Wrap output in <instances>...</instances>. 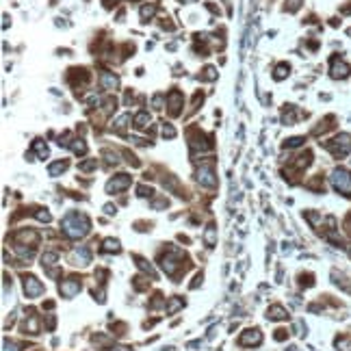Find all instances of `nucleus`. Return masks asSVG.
Listing matches in <instances>:
<instances>
[{
  "instance_id": "052dcab7",
  "label": "nucleus",
  "mask_w": 351,
  "mask_h": 351,
  "mask_svg": "<svg viewBox=\"0 0 351 351\" xmlns=\"http://www.w3.org/2000/svg\"><path fill=\"white\" fill-rule=\"evenodd\" d=\"M102 3H104V7H106V9H111V7H113L115 3H120V0H102Z\"/></svg>"
},
{
  "instance_id": "6ab92c4d",
  "label": "nucleus",
  "mask_w": 351,
  "mask_h": 351,
  "mask_svg": "<svg viewBox=\"0 0 351 351\" xmlns=\"http://www.w3.org/2000/svg\"><path fill=\"white\" fill-rule=\"evenodd\" d=\"M98 80H100V87L106 91H115L117 87H120V78H117L113 72H100Z\"/></svg>"
},
{
  "instance_id": "b1692460",
  "label": "nucleus",
  "mask_w": 351,
  "mask_h": 351,
  "mask_svg": "<svg viewBox=\"0 0 351 351\" xmlns=\"http://www.w3.org/2000/svg\"><path fill=\"white\" fill-rule=\"evenodd\" d=\"M133 258H135V265H137L139 269H141V271H143L145 275L152 277V280H156V273H154V269H152V265H150L148 260L141 258V256H133Z\"/></svg>"
},
{
  "instance_id": "f03ea898",
  "label": "nucleus",
  "mask_w": 351,
  "mask_h": 351,
  "mask_svg": "<svg viewBox=\"0 0 351 351\" xmlns=\"http://www.w3.org/2000/svg\"><path fill=\"white\" fill-rule=\"evenodd\" d=\"M37 245H39V232L24 228L13 234V250H16V254L24 262L33 260L35 252H37Z\"/></svg>"
},
{
  "instance_id": "423d86ee",
  "label": "nucleus",
  "mask_w": 351,
  "mask_h": 351,
  "mask_svg": "<svg viewBox=\"0 0 351 351\" xmlns=\"http://www.w3.org/2000/svg\"><path fill=\"white\" fill-rule=\"evenodd\" d=\"M330 180H332V187L336 189V191L351 200V171L349 169H342V167H338V169L332 171Z\"/></svg>"
},
{
  "instance_id": "9b49d317",
  "label": "nucleus",
  "mask_w": 351,
  "mask_h": 351,
  "mask_svg": "<svg viewBox=\"0 0 351 351\" xmlns=\"http://www.w3.org/2000/svg\"><path fill=\"white\" fill-rule=\"evenodd\" d=\"M80 288H83V280L76 275H70L68 280H63L61 284H58V292L65 297V299H72V297H76Z\"/></svg>"
},
{
  "instance_id": "a18cd8bd",
  "label": "nucleus",
  "mask_w": 351,
  "mask_h": 351,
  "mask_svg": "<svg viewBox=\"0 0 351 351\" xmlns=\"http://www.w3.org/2000/svg\"><path fill=\"white\" fill-rule=\"evenodd\" d=\"M33 215H35V217H37V219H39V221H46V223L50 221V219H52V217H50V213H48V210H46V208H37V210H33Z\"/></svg>"
},
{
  "instance_id": "aec40b11",
  "label": "nucleus",
  "mask_w": 351,
  "mask_h": 351,
  "mask_svg": "<svg viewBox=\"0 0 351 351\" xmlns=\"http://www.w3.org/2000/svg\"><path fill=\"white\" fill-rule=\"evenodd\" d=\"M267 319L269 321H286L288 319V312H286L284 306L273 304V306H269V310H267Z\"/></svg>"
},
{
  "instance_id": "f3484780",
  "label": "nucleus",
  "mask_w": 351,
  "mask_h": 351,
  "mask_svg": "<svg viewBox=\"0 0 351 351\" xmlns=\"http://www.w3.org/2000/svg\"><path fill=\"white\" fill-rule=\"evenodd\" d=\"M260 342H262V332L258 330V327H250V330H245L239 336L241 347H254V345H260Z\"/></svg>"
},
{
  "instance_id": "49530a36",
  "label": "nucleus",
  "mask_w": 351,
  "mask_h": 351,
  "mask_svg": "<svg viewBox=\"0 0 351 351\" xmlns=\"http://www.w3.org/2000/svg\"><path fill=\"white\" fill-rule=\"evenodd\" d=\"M163 137L165 139H173L176 137V128L171 126V124H163Z\"/></svg>"
},
{
  "instance_id": "2f4dec72",
  "label": "nucleus",
  "mask_w": 351,
  "mask_h": 351,
  "mask_svg": "<svg viewBox=\"0 0 351 351\" xmlns=\"http://www.w3.org/2000/svg\"><path fill=\"white\" fill-rule=\"evenodd\" d=\"M68 167H70L68 160H56V163H52V165L48 167V173L50 176H61L65 169H68Z\"/></svg>"
},
{
  "instance_id": "4d7b16f0",
  "label": "nucleus",
  "mask_w": 351,
  "mask_h": 351,
  "mask_svg": "<svg viewBox=\"0 0 351 351\" xmlns=\"http://www.w3.org/2000/svg\"><path fill=\"white\" fill-rule=\"evenodd\" d=\"M152 104H154V108H163V96H154V100H152Z\"/></svg>"
},
{
  "instance_id": "f704fd0d",
  "label": "nucleus",
  "mask_w": 351,
  "mask_h": 351,
  "mask_svg": "<svg viewBox=\"0 0 351 351\" xmlns=\"http://www.w3.org/2000/svg\"><path fill=\"white\" fill-rule=\"evenodd\" d=\"M306 143V137H290L286 139V141L282 143V148L284 150H292V148H299V145H304Z\"/></svg>"
},
{
  "instance_id": "603ef678",
  "label": "nucleus",
  "mask_w": 351,
  "mask_h": 351,
  "mask_svg": "<svg viewBox=\"0 0 351 351\" xmlns=\"http://www.w3.org/2000/svg\"><path fill=\"white\" fill-rule=\"evenodd\" d=\"M111 330H113V334L122 336V334H126V323H115V325H111Z\"/></svg>"
},
{
  "instance_id": "39448f33",
  "label": "nucleus",
  "mask_w": 351,
  "mask_h": 351,
  "mask_svg": "<svg viewBox=\"0 0 351 351\" xmlns=\"http://www.w3.org/2000/svg\"><path fill=\"white\" fill-rule=\"evenodd\" d=\"M189 148L193 154H204L213 150V137H206L200 128H189Z\"/></svg>"
},
{
  "instance_id": "de8ad7c7",
  "label": "nucleus",
  "mask_w": 351,
  "mask_h": 351,
  "mask_svg": "<svg viewBox=\"0 0 351 351\" xmlns=\"http://www.w3.org/2000/svg\"><path fill=\"white\" fill-rule=\"evenodd\" d=\"M202 100H204V93H202V91H197L195 96H193V102H191V113L200 108V102H202Z\"/></svg>"
},
{
  "instance_id": "1a4fd4ad",
  "label": "nucleus",
  "mask_w": 351,
  "mask_h": 351,
  "mask_svg": "<svg viewBox=\"0 0 351 351\" xmlns=\"http://www.w3.org/2000/svg\"><path fill=\"white\" fill-rule=\"evenodd\" d=\"M22 286H24V295L28 297V299H37V297H41L43 292H46V286L37 280L35 275H22Z\"/></svg>"
},
{
  "instance_id": "a19ab883",
  "label": "nucleus",
  "mask_w": 351,
  "mask_h": 351,
  "mask_svg": "<svg viewBox=\"0 0 351 351\" xmlns=\"http://www.w3.org/2000/svg\"><path fill=\"white\" fill-rule=\"evenodd\" d=\"M308 189H312V191H317V193L323 191V176H314V180L308 182Z\"/></svg>"
},
{
  "instance_id": "e433bc0d",
  "label": "nucleus",
  "mask_w": 351,
  "mask_h": 351,
  "mask_svg": "<svg viewBox=\"0 0 351 351\" xmlns=\"http://www.w3.org/2000/svg\"><path fill=\"white\" fill-rule=\"evenodd\" d=\"M150 282H152V277H145V275H137L135 280H133V284H135L137 290H145V288L150 286Z\"/></svg>"
},
{
  "instance_id": "5fc2aeb1",
  "label": "nucleus",
  "mask_w": 351,
  "mask_h": 351,
  "mask_svg": "<svg viewBox=\"0 0 351 351\" xmlns=\"http://www.w3.org/2000/svg\"><path fill=\"white\" fill-rule=\"evenodd\" d=\"M202 280H204V273L200 271V273H197V275H195V280L191 282V288H197V286H200V284H202Z\"/></svg>"
},
{
  "instance_id": "72a5a7b5",
  "label": "nucleus",
  "mask_w": 351,
  "mask_h": 351,
  "mask_svg": "<svg viewBox=\"0 0 351 351\" xmlns=\"http://www.w3.org/2000/svg\"><path fill=\"white\" fill-rule=\"evenodd\" d=\"M156 9H158V5H145V7H141V22H150L152 18H154Z\"/></svg>"
},
{
  "instance_id": "412c9836",
  "label": "nucleus",
  "mask_w": 351,
  "mask_h": 351,
  "mask_svg": "<svg viewBox=\"0 0 351 351\" xmlns=\"http://www.w3.org/2000/svg\"><path fill=\"white\" fill-rule=\"evenodd\" d=\"M290 165L295 167L297 171H304L306 167H310V165H312V152H310V150H306V152H302V154H299V156H297L295 160H292Z\"/></svg>"
},
{
  "instance_id": "680f3d73",
  "label": "nucleus",
  "mask_w": 351,
  "mask_h": 351,
  "mask_svg": "<svg viewBox=\"0 0 351 351\" xmlns=\"http://www.w3.org/2000/svg\"><path fill=\"white\" fill-rule=\"evenodd\" d=\"M345 228H347V232L351 234V215H349V217L345 219Z\"/></svg>"
},
{
  "instance_id": "cd10ccee",
  "label": "nucleus",
  "mask_w": 351,
  "mask_h": 351,
  "mask_svg": "<svg viewBox=\"0 0 351 351\" xmlns=\"http://www.w3.org/2000/svg\"><path fill=\"white\" fill-rule=\"evenodd\" d=\"M217 76H219L217 68H213V65H206V68L202 70V74H200V80H204V83H213V80H217Z\"/></svg>"
},
{
  "instance_id": "09e8293b",
  "label": "nucleus",
  "mask_w": 351,
  "mask_h": 351,
  "mask_svg": "<svg viewBox=\"0 0 351 351\" xmlns=\"http://www.w3.org/2000/svg\"><path fill=\"white\" fill-rule=\"evenodd\" d=\"M163 304H167V302H163V295H160V292H156L154 299H152V304H150V308H152V310H156V308H160Z\"/></svg>"
},
{
  "instance_id": "864d4df0",
  "label": "nucleus",
  "mask_w": 351,
  "mask_h": 351,
  "mask_svg": "<svg viewBox=\"0 0 351 351\" xmlns=\"http://www.w3.org/2000/svg\"><path fill=\"white\" fill-rule=\"evenodd\" d=\"M56 327V319H54V314H48V319H46V330L48 332H52Z\"/></svg>"
},
{
  "instance_id": "9d476101",
  "label": "nucleus",
  "mask_w": 351,
  "mask_h": 351,
  "mask_svg": "<svg viewBox=\"0 0 351 351\" xmlns=\"http://www.w3.org/2000/svg\"><path fill=\"white\" fill-rule=\"evenodd\" d=\"M20 330L24 332V334H31V336H37V334L41 332V327H39V317H37V310H35V308H28V310L24 312V321H22Z\"/></svg>"
},
{
  "instance_id": "20e7f679",
  "label": "nucleus",
  "mask_w": 351,
  "mask_h": 351,
  "mask_svg": "<svg viewBox=\"0 0 351 351\" xmlns=\"http://www.w3.org/2000/svg\"><path fill=\"white\" fill-rule=\"evenodd\" d=\"M321 145H323L334 158H345L347 154H351V135L340 133L334 139H330V141H321Z\"/></svg>"
},
{
  "instance_id": "0eeeda50",
  "label": "nucleus",
  "mask_w": 351,
  "mask_h": 351,
  "mask_svg": "<svg viewBox=\"0 0 351 351\" xmlns=\"http://www.w3.org/2000/svg\"><path fill=\"white\" fill-rule=\"evenodd\" d=\"M197 180H200V185H202V187H208V189H215V187H217L215 163H213V158L202 160L200 169H197Z\"/></svg>"
},
{
  "instance_id": "ddd939ff",
  "label": "nucleus",
  "mask_w": 351,
  "mask_h": 351,
  "mask_svg": "<svg viewBox=\"0 0 351 351\" xmlns=\"http://www.w3.org/2000/svg\"><path fill=\"white\" fill-rule=\"evenodd\" d=\"M182 106H185V96L180 93V89H171L167 93V113H169V117H178Z\"/></svg>"
},
{
  "instance_id": "13d9d810",
  "label": "nucleus",
  "mask_w": 351,
  "mask_h": 351,
  "mask_svg": "<svg viewBox=\"0 0 351 351\" xmlns=\"http://www.w3.org/2000/svg\"><path fill=\"white\" fill-rule=\"evenodd\" d=\"M340 13H342V16H351V3L349 5H342L340 7Z\"/></svg>"
},
{
  "instance_id": "3c124183",
  "label": "nucleus",
  "mask_w": 351,
  "mask_h": 351,
  "mask_svg": "<svg viewBox=\"0 0 351 351\" xmlns=\"http://www.w3.org/2000/svg\"><path fill=\"white\" fill-rule=\"evenodd\" d=\"M273 338H275L277 342L286 340V338H288V330H284V327H280V330H275V334H273Z\"/></svg>"
},
{
  "instance_id": "c9c22d12",
  "label": "nucleus",
  "mask_w": 351,
  "mask_h": 351,
  "mask_svg": "<svg viewBox=\"0 0 351 351\" xmlns=\"http://www.w3.org/2000/svg\"><path fill=\"white\" fill-rule=\"evenodd\" d=\"M128 122H130V115H122L120 120L115 122V133L126 135V126H128Z\"/></svg>"
},
{
  "instance_id": "473e14b6",
  "label": "nucleus",
  "mask_w": 351,
  "mask_h": 351,
  "mask_svg": "<svg viewBox=\"0 0 351 351\" xmlns=\"http://www.w3.org/2000/svg\"><path fill=\"white\" fill-rule=\"evenodd\" d=\"M334 347L338 351H351V336H338L334 340Z\"/></svg>"
},
{
  "instance_id": "4c0bfd02",
  "label": "nucleus",
  "mask_w": 351,
  "mask_h": 351,
  "mask_svg": "<svg viewBox=\"0 0 351 351\" xmlns=\"http://www.w3.org/2000/svg\"><path fill=\"white\" fill-rule=\"evenodd\" d=\"M299 286H302V288L314 286V275L312 273H299Z\"/></svg>"
},
{
  "instance_id": "79ce46f5",
  "label": "nucleus",
  "mask_w": 351,
  "mask_h": 351,
  "mask_svg": "<svg viewBox=\"0 0 351 351\" xmlns=\"http://www.w3.org/2000/svg\"><path fill=\"white\" fill-rule=\"evenodd\" d=\"M98 167V158H89V160H83V163L78 165V169L80 171H91V169H96Z\"/></svg>"
},
{
  "instance_id": "4be33fe9",
  "label": "nucleus",
  "mask_w": 351,
  "mask_h": 351,
  "mask_svg": "<svg viewBox=\"0 0 351 351\" xmlns=\"http://www.w3.org/2000/svg\"><path fill=\"white\" fill-rule=\"evenodd\" d=\"M185 297H180V295H173V297H169L167 299V304H165V310H167V314H176L180 308H185Z\"/></svg>"
},
{
  "instance_id": "c85d7f7f",
  "label": "nucleus",
  "mask_w": 351,
  "mask_h": 351,
  "mask_svg": "<svg viewBox=\"0 0 351 351\" xmlns=\"http://www.w3.org/2000/svg\"><path fill=\"white\" fill-rule=\"evenodd\" d=\"M33 152H35V154H37L41 160L48 158V145L43 143L41 139H35V141H33Z\"/></svg>"
},
{
  "instance_id": "bf43d9fd",
  "label": "nucleus",
  "mask_w": 351,
  "mask_h": 351,
  "mask_svg": "<svg viewBox=\"0 0 351 351\" xmlns=\"http://www.w3.org/2000/svg\"><path fill=\"white\" fill-rule=\"evenodd\" d=\"M115 210H117V208L113 206V204H106V206H104V213H106V215H113Z\"/></svg>"
},
{
  "instance_id": "393cba45",
  "label": "nucleus",
  "mask_w": 351,
  "mask_h": 351,
  "mask_svg": "<svg viewBox=\"0 0 351 351\" xmlns=\"http://www.w3.org/2000/svg\"><path fill=\"white\" fill-rule=\"evenodd\" d=\"M133 124H135L139 130H143V128H148L150 124H152V117H150L148 111H139V113L133 117Z\"/></svg>"
},
{
  "instance_id": "37998d69",
  "label": "nucleus",
  "mask_w": 351,
  "mask_h": 351,
  "mask_svg": "<svg viewBox=\"0 0 351 351\" xmlns=\"http://www.w3.org/2000/svg\"><path fill=\"white\" fill-rule=\"evenodd\" d=\"M302 3H304V0H286V5H284V11L295 13V11L302 9Z\"/></svg>"
},
{
  "instance_id": "f8f14e48",
  "label": "nucleus",
  "mask_w": 351,
  "mask_h": 351,
  "mask_svg": "<svg viewBox=\"0 0 351 351\" xmlns=\"http://www.w3.org/2000/svg\"><path fill=\"white\" fill-rule=\"evenodd\" d=\"M130 185H133V178H130L128 173H117L115 178H111V180L106 182V193H108V195L122 193V191H126Z\"/></svg>"
},
{
  "instance_id": "5701e85b",
  "label": "nucleus",
  "mask_w": 351,
  "mask_h": 351,
  "mask_svg": "<svg viewBox=\"0 0 351 351\" xmlns=\"http://www.w3.org/2000/svg\"><path fill=\"white\" fill-rule=\"evenodd\" d=\"M102 254H120L122 252V245L117 239H104L102 241V247H100Z\"/></svg>"
},
{
  "instance_id": "ea45409f",
  "label": "nucleus",
  "mask_w": 351,
  "mask_h": 351,
  "mask_svg": "<svg viewBox=\"0 0 351 351\" xmlns=\"http://www.w3.org/2000/svg\"><path fill=\"white\" fill-rule=\"evenodd\" d=\"M102 156H104L106 165H117V163H120V154L113 152V150H104V152H102Z\"/></svg>"
},
{
  "instance_id": "7c9ffc66",
  "label": "nucleus",
  "mask_w": 351,
  "mask_h": 351,
  "mask_svg": "<svg viewBox=\"0 0 351 351\" xmlns=\"http://www.w3.org/2000/svg\"><path fill=\"white\" fill-rule=\"evenodd\" d=\"M68 148H70L72 152H74L76 156H83V154H87V143L83 141V139H74V141H72V143L68 145Z\"/></svg>"
},
{
  "instance_id": "7ed1b4c3",
  "label": "nucleus",
  "mask_w": 351,
  "mask_h": 351,
  "mask_svg": "<svg viewBox=\"0 0 351 351\" xmlns=\"http://www.w3.org/2000/svg\"><path fill=\"white\" fill-rule=\"evenodd\" d=\"M61 230L65 237L70 239H83L89 234L91 230V221L85 213H78V210H72L61 219Z\"/></svg>"
},
{
  "instance_id": "6e6552de",
  "label": "nucleus",
  "mask_w": 351,
  "mask_h": 351,
  "mask_svg": "<svg viewBox=\"0 0 351 351\" xmlns=\"http://www.w3.org/2000/svg\"><path fill=\"white\" fill-rule=\"evenodd\" d=\"M349 74H351L349 63L340 54H332L330 56V76L334 80H345V78H349Z\"/></svg>"
},
{
  "instance_id": "4468645a",
  "label": "nucleus",
  "mask_w": 351,
  "mask_h": 351,
  "mask_svg": "<svg viewBox=\"0 0 351 351\" xmlns=\"http://www.w3.org/2000/svg\"><path fill=\"white\" fill-rule=\"evenodd\" d=\"M74 267H87L91 262V252L87 245H80V247H74V250L70 252V258H68Z\"/></svg>"
},
{
  "instance_id": "f257e3e1",
  "label": "nucleus",
  "mask_w": 351,
  "mask_h": 351,
  "mask_svg": "<svg viewBox=\"0 0 351 351\" xmlns=\"http://www.w3.org/2000/svg\"><path fill=\"white\" fill-rule=\"evenodd\" d=\"M156 260H158V267L163 269L169 277H173V282H180V277L191 269V260H189V256L182 250H178V247H173V245L165 247V250L158 254Z\"/></svg>"
},
{
  "instance_id": "a211bd4d",
  "label": "nucleus",
  "mask_w": 351,
  "mask_h": 351,
  "mask_svg": "<svg viewBox=\"0 0 351 351\" xmlns=\"http://www.w3.org/2000/svg\"><path fill=\"white\" fill-rule=\"evenodd\" d=\"M56 262H58V252H46L41 256V267L50 277H58Z\"/></svg>"
},
{
  "instance_id": "c756f323",
  "label": "nucleus",
  "mask_w": 351,
  "mask_h": 351,
  "mask_svg": "<svg viewBox=\"0 0 351 351\" xmlns=\"http://www.w3.org/2000/svg\"><path fill=\"white\" fill-rule=\"evenodd\" d=\"M290 74V65L288 63H277L275 65V70H273V78L275 80H284Z\"/></svg>"
},
{
  "instance_id": "bb28decb",
  "label": "nucleus",
  "mask_w": 351,
  "mask_h": 351,
  "mask_svg": "<svg viewBox=\"0 0 351 351\" xmlns=\"http://www.w3.org/2000/svg\"><path fill=\"white\" fill-rule=\"evenodd\" d=\"M334 122H336V117H334V115H330V117H325V120H321V124H319V126H317V128L312 130V135H314V137H319L321 133H325V130H330V128H334V126H336Z\"/></svg>"
},
{
  "instance_id": "6e6d98bb",
  "label": "nucleus",
  "mask_w": 351,
  "mask_h": 351,
  "mask_svg": "<svg viewBox=\"0 0 351 351\" xmlns=\"http://www.w3.org/2000/svg\"><path fill=\"white\" fill-rule=\"evenodd\" d=\"M108 351H133V347H126V345H111Z\"/></svg>"
},
{
  "instance_id": "a878e982",
  "label": "nucleus",
  "mask_w": 351,
  "mask_h": 351,
  "mask_svg": "<svg viewBox=\"0 0 351 351\" xmlns=\"http://www.w3.org/2000/svg\"><path fill=\"white\" fill-rule=\"evenodd\" d=\"M204 243H206V247H215L217 245V228H215V223L206 225V230H204Z\"/></svg>"
},
{
  "instance_id": "58836bf2",
  "label": "nucleus",
  "mask_w": 351,
  "mask_h": 351,
  "mask_svg": "<svg viewBox=\"0 0 351 351\" xmlns=\"http://www.w3.org/2000/svg\"><path fill=\"white\" fill-rule=\"evenodd\" d=\"M3 351H22V349H26V345H22V342H16V340H9V338H5L3 342Z\"/></svg>"
},
{
  "instance_id": "8fccbe9b",
  "label": "nucleus",
  "mask_w": 351,
  "mask_h": 351,
  "mask_svg": "<svg viewBox=\"0 0 351 351\" xmlns=\"http://www.w3.org/2000/svg\"><path fill=\"white\" fill-rule=\"evenodd\" d=\"M332 277H334V282L338 284V286H342L345 290H349V284H347V282H342V280H345V277H342L338 271H334V273H332Z\"/></svg>"
},
{
  "instance_id": "e2e57ef3",
  "label": "nucleus",
  "mask_w": 351,
  "mask_h": 351,
  "mask_svg": "<svg viewBox=\"0 0 351 351\" xmlns=\"http://www.w3.org/2000/svg\"><path fill=\"white\" fill-rule=\"evenodd\" d=\"M347 35H351V28H347Z\"/></svg>"
},
{
  "instance_id": "dca6fc26",
  "label": "nucleus",
  "mask_w": 351,
  "mask_h": 351,
  "mask_svg": "<svg viewBox=\"0 0 351 351\" xmlns=\"http://www.w3.org/2000/svg\"><path fill=\"white\" fill-rule=\"evenodd\" d=\"M89 78H91V74H89V70H87V68H72V70H68V83L72 87H76V89L80 85L89 83Z\"/></svg>"
},
{
  "instance_id": "2eb2a0df",
  "label": "nucleus",
  "mask_w": 351,
  "mask_h": 351,
  "mask_svg": "<svg viewBox=\"0 0 351 351\" xmlns=\"http://www.w3.org/2000/svg\"><path fill=\"white\" fill-rule=\"evenodd\" d=\"M304 117H308V113H306V111L297 108L295 104H284V108H282V122L286 124V126H292V124H297L299 120H304Z\"/></svg>"
},
{
  "instance_id": "c03bdc74",
  "label": "nucleus",
  "mask_w": 351,
  "mask_h": 351,
  "mask_svg": "<svg viewBox=\"0 0 351 351\" xmlns=\"http://www.w3.org/2000/svg\"><path fill=\"white\" fill-rule=\"evenodd\" d=\"M137 193H139V197H154V189L145 187V185H139L137 187Z\"/></svg>"
}]
</instances>
